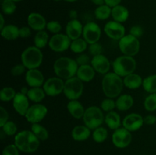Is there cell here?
I'll return each mask as SVG.
<instances>
[{
    "label": "cell",
    "instance_id": "ee69618b",
    "mask_svg": "<svg viewBox=\"0 0 156 155\" xmlns=\"http://www.w3.org/2000/svg\"><path fill=\"white\" fill-rule=\"evenodd\" d=\"M26 70V67L23 65L22 63L17 64V65H14L11 69V74L13 76H20L22 74H24V71Z\"/></svg>",
    "mask_w": 156,
    "mask_h": 155
},
{
    "label": "cell",
    "instance_id": "9a60e30c",
    "mask_svg": "<svg viewBox=\"0 0 156 155\" xmlns=\"http://www.w3.org/2000/svg\"><path fill=\"white\" fill-rule=\"evenodd\" d=\"M144 124V119L140 114L133 112L128 114L122 120V126L129 132H136L141 129Z\"/></svg>",
    "mask_w": 156,
    "mask_h": 155
},
{
    "label": "cell",
    "instance_id": "f35d334b",
    "mask_svg": "<svg viewBox=\"0 0 156 155\" xmlns=\"http://www.w3.org/2000/svg\"><path fill=\"white\" fill-rule=\"evenodd\" d=\"M2 132H4L5 135L8 136H12V135H16L18 133V126L14 122L8 121L4 126L2 127Z\"/></svg>",
    "mask_w": 156,
    "mask_h": 155
},
{
    "label": "cell",
    "instance_id": "603a6c76",
    "mask_svg": "<svg viewBox=\"0 0 156 155\" xmlns=\"http://www.w3.org/2000/svg\"><path fill=\"white\" fill-rule=\"evenodd\" d=\"M95 70L91 65H80L78 68L76 75L82 82H90L95 76Z\"/></svg>",
    "mask_w": 156,
    "mask_h": 155
},
{
    "label": "cell",
    "instance_id": "8992f818",
    "mask_svg": "<svg viewBox=\"0 0 156 155\" xmlns=\"http://www.w3.org/2000/svg\"><path fill=\"white\" fill-rule=\"evenodd\" d=\"M104 111L101 108L97 106H88L85 109V114L83 115V122L87 127L91 130H94L97 128L100 127L105 122Z\"/></svg>",
    "mask_w": 156,
    "mask_h": 155
},
{
    "label": "cell",
    "instance_id": "816d5d0a",
    "mask_svg": "<svg viewBox=\"0 0 156 155\" xmlns=\"http://www.w3.org/2000/svg\"><path fill=\"white\" fill-rule=\"evenodd\" d=\"M69 18L71 20L77 19V18H78L77 11L74 10V9H72V10H70L69 13Z\"/></svg>",
    "mask_w": 156,
    "mask_h": 155
},
{
    "label": "cell",
    "instance_id": "6f0895ef",
    "mask_svg": "<svg viewBox=\"0 0 156 155\" xmlns=\"http://www.w3.org/2000/svg\"><path fill=\"white\" fill-rule=\"evenodd\" d=\"M14 1H15V2H21V1H22V0H14Z\"/></svg>",
    "mask_w": 156,
    "mask_h": 155
},
{
    "label": "cell",
    "instance_id": "2e32d148",
    "mask_svg": "<svg viewBox=\"0 0 156 155\" xmlns=\"http://www.w3.org/2000/svg\"><path fill=\"white\" fill-rule=\"evenodd\" d=\"M30 100L26 94L21 92H18L15 98L12 100V105L15 112L21 116H25L29 107H30Z\"/></svg>",
    "mask_w": 156,
    "mask_h": 155
},
{
    "label": "cell",
    "instance_id": "5b68a950",
    "mask_svg": "<svg viewBox=\"0 0 156 155\" xmlns=\"http://www.w3.org/2000/svg\"><path fill=\"white\" fill-rule=\"evenodd\" d=\"M44 59V55L41 49L35 46H28L21 53V63L27 70L38 68L41 65Z\"/></svg>",
    "mask_w": 156,
    "mask_h": 155
},
{
    "label": "cell",
    "instance_id": "60d3db41",
    "mask_svg": "<svg viewBox=\"0 0 156 155\" xmlns=\"http://www.w3.org/2000/svg\"><path fill=\"white\" fill-rule=\"evenodd\" d=\"M47 30L53 34L59 33L62 30V25L57 21H50L47 24Z\"/></svg>",
    "mask_w": 156,
    "mask_h": 155
},
{
    "label": "cell",
    "instance_id": "7a4b0ae2",
    "mask_svg": "<svg viewBox=\"0 0 156 155\" xmlns=\"http://www.w3.org/2000/svg\"><path fill=\"white\" fill-rule=\"evenodd\" d=\"M18 150L24 153H30L39 148L41 141L31 130H22L15 136V143Z\"/></svg>",
    "mask_w": 156,
    "mask_h": 155
},
{
    "label": "cell",
    "instance_id": "8fae6325",
    "mask_svg": "<svg viewBox=\"0 0 156 155\" xmlns=\"http://www.w3.org/2000/svg\"><path fill=\"white\" fill-rule=\"evenodd\" d=\"M132 134L131 132L125 129L124 127H120L114 131L112 134V143L117 148H126L130 144L132 141Z\"/></svg>",
    "mask_w": 156,
    "mask_h": 155
},
{
    "label": "cell",
    "instance_id": "680465c9",
    "mask_svg": "<svg viewBox=\"0 0 156 155\" xmlns=\"http://www.w3.org/2000/svg\"><path fill=\"white\" fill-rule=\"evenodd\" d=\"M53 1H55V2H59V1H61V0H53Z\"/></svg>",
    "mask_w": 156,
    "mask_h": 155
},
{
    "label": "cell",
    "instance_id": "b9f144b4",
    "mask_svg": "<svg viewBox=\"0 0 156 155\" xmlns=\"http://www.w3.org/2000/svg\"><path fill=\"white\" fill-rule=\"evenodd\" d=\"M88 50L90 54H91L92 56H98V55L102 54L104 50L103 46H102L98 42L94 43H92V44H89Z\"/></svg>",
    "mask_w": 156,
    "mask_h": 155
},
{
    "label": "cell",
    "instance_id": "484cf974",
    "mask_svg": "<svg viewBox=\"0 0 156 155\" xmlns=\"http://www.w3.org/2000/svg\"><path fill=\"white\" fill-rule=\"evenodd\" d=\"M129 16V10L125 6L122 5H118L112 8L111 17H112L114 21L120 23H123L127 21Z\"/></svg>",
    "mask_w": 156,
    "mask_h": 155
},
{
    "label": "cell",
    "instance_id": "d590c367",
    "mask_svg": "<svg viewBox=\"0 0 156 155\" xmlns=\"http://www.w3.org/2000/svg\"><path fill=\"white\" fill-rule=\"evenodd\" d=\"M16 91L12 87H4L0 91V100L4 102L13 100L16 95Z\"/></svg>",
    "mask_w": 156,
    "mask_h": 155
},
{
    "label": "cell",
    "instance_id": "f5cc1de1",
    "mask_svg": "<svg viewBox=\"0 0 156 155\" xmlns=\"http://www.w3.org/2000/svg\"><path fill=\"white\" fill-rule=\"evenodd\" d=\"M91 2L97 6H100L105 4V0H91Z\"/></svg>",
    "mask_w": 156,
    "mask_h": 155
},
{
    "label": "cell",
    "instance_id": "d6a6232c",
    "mask_svg": "<svg viewBox=\"0 0 156 155\" xmlns=\"http://www.w3.org/2000/svg\"><path fill=\"white\" fill-rule=\"evenodd\" d=\"M88 43L83 38L80 37L79 39L72 40L71 45H70V50L73 53L81 54V53H83L88 48Z\"/></svg>",
    "mask_w": 156,
    "mask_h": 155
},
{
    "label": "cell",
    "instance_id": "f1b7e54d",
    "mask_svg": "<svg viewBox=\"0 0 156 155\" xmlns=\"http://www.w3.org/2000/svg\"><path fill=\"white\" fill-rule=\"evenodd\" d=\"M27 96L30 101L34 102V103H41L45 98L47 94L44 88L41 87V88H30L28 90Z\"/></svg>",
    "mask_w": 156,
    "mask_h": 155
},
{
    "label": "cell",
    "instance_id": "ffe728a7",
    "mask_svg": "<svg viewBox=\"0 0 156 155\" xmlns=\"http://www.w3.org/2000/svg\"><path fill=\"white\" fill-rule=\"evenodd\" d=\"M84 26L78 19L70 20L66 26V34L72 40L79 39L82 36Z\"/></svg>",
    "mask_w": 156,
    "mask_h": 155
},
{
    "label": "cell",
    "instance_id": "7dc6e473",
    "mask_svg": "<svg viewBox=\"0 0 156 155\" xmlns=\"http://www.w3.org/2000/svg\"><path fill=\"white\" fill-rule=\"evenodd\" d=\"M9 115L8 111L3 106L0 107V127H2L9 121Z\"/></svg>",
    "mask_w": 156,
    "mask_h": 155
},
{
    "label": "cell",
    "instance_id": "277c9868",
    "mask_svg": "<svg viewBox=\"0 0 156 155\" xmlns=\"http://www.w3.org/2000/svg\"><path fill=\"white\" fill-rule=\"evenodd\" d=\"M136 61L133 56L122 55L116 58L112 62L113 71L121 78L132 74L136 68Z\"/></svg>",
    "mask_w": 156,
    "mask_h": 155
},
{
    "label": "cell",
    "instance_id": "5bb4252c",
    "mask_svg": "<svg viewBox=\"0 0 156 155\" xmlns=\"http://www.w3.org/2000/svg\"><path fill=\"white\" fill-rule=\"evenodd\" d=\"M104 31L105 34L114 40H120L126 35V29L122 23L115 21H110L105 25Z\"/></svg>",
    "mask_w": 156,
    "mask_h": 155
},
{
    "label": "cell",
    "instance_id": "f6af8a7d",
    "mask_svg": "<svg viewBox=\"0 0 156 155\" xmlns=\"http://www.w3.org/2000/svg\"><path fill=\"white\" fill-rule=\"evenodd\" d=\"M143 33H144L143 28L140 25L133 26V27H130V30H129V34L133 35V36L138 38V39L143 36Z\"/></svg>",
    "mask_w": 156,
    "mask_h": 155
},
{
    "label": "cell",
    "instance_id": "7402d4cb",
    "mask_svg": "<svg viewBox=\"0 0 156 155\" xmlns=\"http://www.w3.org/2000/svg\"><path fill=\"white\" fill-rule=\"evenodd\" d=\"M67 110L69 112L70 115L73 118L76 119L83 118V115L85 114V109L83 105L80 103L78 100H69L67 103Z\"/></svg>",
    "mask_w": 156,
    "mask_h": 155
},
{
    "label": "cell",
    "instance_id": "e0dca14e",
    "mask_svg": "<svg viewBox=\"0 0 156 155\" xmlns=\"http://www.w3.org/2000/svg\"><path fill=\"white\" fill-rule=\"evenodd\" d=\"M25 81L30 88H41L45 82L44 75L38 68L28 69L25 72Z\"/></svg>",
    "mask_w": 156,
    "mask_h": 155
},
{
    "label": "cell",
    "instance_id": "7c38bea8",
    "mask_svg": "<svg viewBox=\"0 0 156 155\" xmlns=\"http://www.w3.org/2000/svg\"><path fill=\"white\" fill-rule=\"evenodd\" d=\"M65 81L59 77H51L45 81L43 88L47 96L56 97L63 93Z\"/></svg>",
    "mask_w": 156,
    "mask_h": 155
},
{
    "label": "cell",
    "instance_id": "e575fe53",
    "mask_svg": "<svg viewBox=\"0 0 156 155\" xmlns=\"http://www.w3.org/2000/svg\"><path fill=\"white\" fill-rule=\"evenodd\" d=\"M92 138L96 143H103L108 137V131L103 126L97 128L92 132Z\"/></svg>",
    "mask_w": 156,
    "mask_h": 155
},
{
    "label": "cell",
    "instance_id": "4fadbf2b",
    "mask_svg": "<svg viewBox=\"0 0 156 155\" xmlns=\"http://www.w3.org/2000/svg\"><path fill=\"white\" fill-rule=\"evenodd\" d=\"M101 36V29L97 23L90 21L84 25L82 38L89 44L98 43Z\"/></svg>",
    "mask_w": 156,
    "mask_h": 155
},
{
    "label": "cell",
    "instance_id": "1f68e13d",
    "mask_svg": "<svg viewBox=\"0 0 156 155\" xmlns=\"http://www.w3.org/2000/svg\"><path fill=\"white\" fill-rule=\"evenodd\" d=\"M111 11H112V8L107 5L106 4H104L96 8L94 10V16L96 19L105 21V20L108 19L110 16H111Z\"/></svg>",
    "mask_w": 156,
    "mask_h": 155
},
{
    "label": "cell",
    "instance_id": "4316f807",
    "mask_svg": "<svg viewBox=\"0 0 156 155\" xmlns=\"http://www.w3.org/2000/svg\"><path fill=\"white\" fill-rule=\"evenodd\" d=\"M123 84L126 88L130 90L138 89L141 86H143V79L142 78L140 74L136 73H132V74H128L127 76L123 78Z\"/></svg>",
    "mask_w": 156,
    "mask_h": 155
},
{
    "label": "cell",
    "instance_id": "83f0119b",
    "mask_svg": "<svg viewBox=\"0 0 156 155\" xmlns=\"http://www.w3.org/2000/svg\"><path fill=\"white\" fill-rule=\"evenodd\" d=\"M1 36L6 40H15L20 37L19 28L14 24H7L1 30Z\"/></svg>",
    "mask_w": 156,
    "mask_h": 155
},
{
    "label": "cell",
    "instance_id": "3957f363",
    "mask_svg": "<svg viewBox=\"0 0 156 155\" xmlns=\"http://www.w3.org/2000/svg\"><path fill=\"white\" fill-rule=\"evenodd\" d=\"M79 65L76 59L62 56L55 61L53 64V71L57 77L67 80L76 75Z\"/></svg>",
    "mask_w": 156,
    "mask_h": 155
},
{
    "label": "cell",
    "instance_id": "d4e9b609",
    "mask_svg": "<svg viewBox=\"0 0 156 155\" xmlns=\"http://www.w3.org/2000/svg\"><path fill=\"white\" fill-rule=\"evenodd\" d=\"M105 123L110 129L114 131L120 128L122 125V120L120 115L114 110L107 112L105 117Z\"/></svg>",
    "mask_w": 156,
    "mask_h": 155
},
{
    "label": "cell",
    "instance_id": "f907efd6",
    "mask_svg": "<svg viewBox=\"0 0 156 155\" xmlns=\"http://www.w3.org/2000/svg\"><path fill=\"white\" fill-rule=\"evenodd\" d=\"M122 0H105V4L110 6L111 8H114L115 6L120 5Z\"/></svg>",
    "mask_w": 156,
    "mask_h": 155
},
{
    "label": "cell",
    "instance_id": "44dd1931",
    "mask_svg": "<svg viewBox=\"0 0 156 155\" xmlns=\"http://www.w3.org/2000/svg\"><path fill=\"white\" fill-rule=\"evenodd\" d=\"M91 135V130L85 125L76 126L71 132V136L74 141H84L88 140Z\"/></svg>",
    "mask_w": 156,
    "mask_h": 155
},
{
    "label": "cell",
    "instance_id": "8d00e7d4",
    "mask_svg": "<svg viewBox=\"0 0 156 155\" xmlns=\"http://www.w3.org/2000/svg\"><path fill=\"white\" fill-rule=\"evenodd\" d=\"M2 11L3 14L6 15H10L15 13L17 6L14 0H2Z\"/></svg>",
    "mask_w": 156,
    "mask_h": 155
},
{
    "label": "cell",
    "instance_id": "ab89813d",
    "mask_svg": "<svg viewBox=\"0 0 156 155\" xmlns=\"http://www.w3.org/2000/svg\"><path fill=\"white\" fill-rule=\"evenodd\" d=\"M101 108L104 112H109L111 111H114L116 108V101H114L113 98H107L104 99L101 103Z\"/></svg>",
    "mask_w": 156,
    "mask_h": 155
},
{
    "label": "cell",
    "instance_id": "9c48e42d",
    "mask_svg": "<svg viewBox=\"0 0 156 155\" xmlns=\"http://www.w3.org/2000/svg\"><path fill=\"white\" fill-rule=\"evenodd\" d=\"M72 40L63 33H56L53 34L50 38L49 47L51 50L56 53H62L70 49Z\"/></svg>",
    "mask_w": 156,
    "mask_h": 155
},
{
    "label": "cell",
    "instance_id": "ac0fdd59",
    "mask_svg": "<svg viewBox=\"0 0 156 155\" xmlns=\"http://www.w3.org/2000/svg\"><path fill=\"white\" fill-rule=\"evenodd\" d=\"M91 65L96 72L101 74H106L107 73L110 72L109 71L111 66L109 59L103 54L93 56L91 61Z\"/></svg>",
    "mask_w": 156,
    "mask_h": 155
},
{
    "label": "cell",
    "instance_id": "74e56055",
    "mask_svg": "<svg viewBox=\"0 0 156 155\" xmlns=\"http://www.w3.org/2000/svg\"><path fill=\"white\" fill-rule=\"evenodd\" d=\"M146 110L149 112H154L156 110V94H149L146 97L143 103Z\"/></svg>",
    "mask_w": 156,
    "mask_h": 155
},
{
    "label": "cell",
    "instance_id": "836d02e7",
    "mask_svg": "<svg viewBox=\"0 0 156 155\" xmlns=\"http://www.w3.org/2000/svg\"><path fill=\"white\" fill-rule=\"evenodd\" d=\"M143 88L149 94H156V74H151L145 78Z\"/></svg>",
    "mask_w": 156,
    "mask_h": 155
},
{
    "label": "cell",
    "instance_id": "9f6ffc18",
    "mask_svg": "<svg viewBox=\"0 0 156 155\" xmlns=\"http://www.w3.org/2000/svg\"><path fill=\"white\" fill-rule=\"evenodd\" d=\"M66 2H74L78 1V0H64Z\"/></svg>",
    "mask_w": 156,
    "mask_h": 155
},
{
    "label": "cell",
    "instance_id": "ba28073f",
    "mask_svg": "<svg viewBox=\"0 0 156 155\" xmlns=\"http://www.w3.org/2000/svg\"><path fill=\"white\" fill-rule=\"evenodd\" d=\"M118 46L123 55L133 57L136 56L140 50V42L139 39L129 33L125 35L119 40Z\"/></svg>",
    "mask_w": 156,
    "mask_h": 155
},
{
    "label": "cell",
    "instance_id": "4dcf8cb0",
    "mask_svg": "<svg viewBox=\"0 0 156 155\" xmlns=\"http://www.w3.org/2000/svg\"><path fill=\"white\" fill-rule=\"evenodd\" d=\"M30 130L41 141H47L49 138V132L44 126L41 125L40 123H34L31 124Z\"/></svg>",
    "mask_w": 156,
    "mask_h": 155
},
{
    "label": "cell",
    "instance_id": "30bf717a",
    "mask_svg": "<svg viewBox=\"0 0 156 155\" xmlns=\"http://www.w3.org/2000/svg\"><path fill=\"white\" fill-rule=\"evenodd\" d=\"M48 109L45 105L41 103H34L29 107L27 113L25 115V119L28 122L31 124L40 123L47 115Z\"/></svg>",
    "mask_w": 156,
    "mask_h": 155
},
{
    "label": "cell",
    "instance_id": "7bdbcfd3",
    "mask_svg": "<svg viewBox=\"0 0 156 155\" xmlns=\"http://www.w3.org/2000/svg\"><path fill=\"white\" fill-rule=\"evenodd\" d=\"M2 155H19V150L15 144H9L4 147Z\"/></svg>",
    "mask_w": 156,
    "mask_h": 155
},
{
    "label": "cell",
    "instance_id": "db71d44e",
    "mask_svg": "<svg viewBox=\"0 0 156 155\" xmlns=\"http://www.w3.org/2000/svg\"><path fill=\"white\" fill-rule=\"evenodd\" d=\"M5 18L4 16H3V14H1L0 15V30L5 27Z\"/></svg>",
    "mask_w": 156,
    "mask_h": 155
},
{
    "label": "cell",
    "instance_id": "bcb514c9",
    "mask_svg": "<svg viewBox=\"0 0 156 155\" xmlns=\"http://www.w3.org/2000/svg\"><path fill=\"white\" fill-rule=\"evenodd\" d=\"M76 61L77 62L79 66H80V65H89V63L91 62V60L89 58V56L87 54L81 53V54H79V56L76 58Z\"/></svg>",
    "mask_w": 156,
    "mask_h": 155
},
{
    "label": "cell",
    "instance_id": "52a82bcc",
    "mask_svg": "<svg viewBox=\"0 0 156 155\" xmlns=\"http://www.w3.org/2000/svg\"><path fill=\"white\" fill-rule=\"evenodd\" d=\"M84 91V84L77 76L65 81L63 94L69 100H79Z\"/></svg>",
    "mask_w": 156,
    "mask_h": 155
},
{
    "label": "cell",
    "instance_id": "f546056e",
    "mask_svg": "<svg viewBox=\"0 0 156 155\" xmlns=\"http://www.w3.org/2000/svg\"><path fill=\"white\" fill-rule=\"evenodd\" d=\"M49 41H50V38H49L48 33L44 30L37 32L34 38V46L41 50L45 48L48 45Z\"/></svg>",
    "mask_w": 156,
    "mask_h": 155
},
{
    "label": "cell",
    "instance_id": "6da1fadb",
    "mask_svg": "<svg viewBox=\"0 0 156 155\" xmlns=\"http://www.w3.org/2000/svg\"><path fill=\"white\" fill-rule=\"evenodd\" d=\"M123 87V78L114 71L107 73L102 78V91L107 97L113 99L118 97L121 94Z\"/></svg>",
    "mask_w": 156,
    "mask_h": 155
},
{
    "label": "cell",
    "instance_id": "d6986e66",
    "mask_svg": "<svg viewBox=\"0 0 156 155\" xmlns=\"http://www.w3.org/2000/svg\"><path fill=\"white\" fill-rule=\"evenodd\" d=\"M27 22L31 30L37 32L44 30L47 27V22L45 18L41 14L37 12H31L27 16Z\"/></svg>",
    "mask_w": 156,
    "mask_h": 155
},
{
    "label": "cell",
    "instance_id": "cb8c5ba5",
    "mask_svg": "<svg viewBox=\"0 0 156 155\" xmlns=\"http://www.w3.org/2000/svg\"><path fill=\"white\" fill-rule=\"evenodd\" d=\"M134 104V99L130 94H120L116 100V108L120 111H127Z\"/></svg>",
    "mask_w": 156,
    "mask_h": 155
},
{
    "label": "cell",
    "instance_id": "681fc988",
    "mask_svg": "<svg viewBox=\"0 0 156 155\" xmlns=\"http://www.w3.org/2000/svg\"><path fill=\"white\" fill-rule=\"evenodd\" d=\"M144 119V124L148 126H152L156 123V116L155 115H147L146 116L143 117Z\"/></svg>",
    "mask_w": 156,
    "mask_h": 155
},
{
    "label": "cell",
    "instance_id": "11a10c76",
    "mask_svg": "<svg viewBox=\"0 0 156 155\" xmlns=\"http://www.w3.org/2000/svg\"><path fill=\"white\" fill-rule=\"evenodd\" d=\"M28 90L29 89H27V88H21V91H20V92H21L22 93V94H26V95H27V92H28Z\"/></svg>",
    "mask_w": 156,
    "mask_h": 155
},
{
    "label": "cell",
    "instance_id": "c3c4849f",
    "mask_svg": "<svg viewBox=\"0 0 156 155\" xmlns=\"http://www.w3.org/2000/svg\"><path fill=\"white\" fill-rule=\"evenodd\" d=\"M19 35L21 38H27L31 35V28L29 26H23L19 28Z\"/></svg>",
    "mask_w": 156,
    "mask_h": 155
}]
</instances>
